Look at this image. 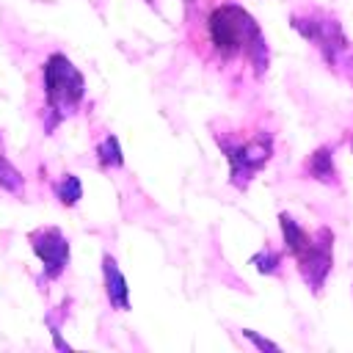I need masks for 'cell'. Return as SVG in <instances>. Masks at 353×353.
Returning a JSON list of instances; mask_svg holds the SVG:
<instances>
[{
    "label": "cell",
    "instance_id": "cell-1",
    "mask_svg": "<svg viewBox=\"0 0 353 353\" xmlns=\"http://www.w3.org/2000/svg\"><path fill=\"white\" fill-rule=\"evenodd\" d=\"M207 39L215 55L226 63L245 61L256 74L268 66V41L256 25V19L237 3H218L207 17Z\"/></svg>",
    "mask_w": 353,
    "mask_h": 353
},
{
    "label": "cell",
    "instance_id": "cell-2",
    "mask_svg": "<svg viewBox=\"0 0 353 353\" xmlns=\"http://www.w3.org/2000/svg\"><path fill=\"white\" fill-rule=\"evenodd\" d=\"M281 223V234L287 243V251L292 254V259L298 262V273L306 281V287L317 295L331 273V262H334V232L328 226L317 229L314 234H309L298 221H292V215L281 212L279 215Z\"/></svg>",
    "mask_w": 353,
    "mask_h": 353
},
{
    "label": "cell",
    "instance_id": "cell-3",
    "mask_svg": "<svg viewBox=\"0 0 353 353\" xmlns=\"http://www.w3.org/2000/svg\"><path fill=\"white\" fill-rule=\"evenodd\" d=\"M85 94V80L80 69L61 52L50 55L44 63V97H47V130L58 127L72 116Z\"/></svg>",
    "mask_w": 353,
    "mask_h": 353
},
{
    "label": "cell",
    "instance_id": "cell-4",
    "mask_svg": "<svg viewBox=\"0 0 353 353\" xmlns=\"http://www.w3.org/2000/svg\"><path fill=\"white\" fill-rule=\"evenodd\" d=\"M292 28L320 50V55L325 58L328 66L345 69L350 63V58H353L350 41H347V36L342 33V28H339V22L334 17H328L323 11L320 14L317 11L314 14H295L292 17Z\"/></svg>",
    "mask_w": 353,
    "mask_h": 353
},
{
    "label": "cell",
    "instance_id": "cell-5",
    "mask_svg": "<svg viewBox=\"0 0 353 353\" xmlns=\"http://www.w3.org/2000/svg\"><path fill=\"white\" fill-rule=\"evenodd\" d=\"M218 143L229 160V179L234 188L245 190L248 182L254 179V174H259L265 168V163L270 160L273 154V138L270 132H262L256 138H248V141H223L218 135Z\"/></svg>",
    "mask_w": 353,
    "mask_h": 353
},
{
    "label": "cell",
    "instance_id": "cell-6",
    "mask_svg": "<svg viewBox=\"0 0 353 353\" xmlns=\"http://www.w3.org/2000/svg\"><path fill=\"white\" fill-rule=\"evenodd\" d=\"M28 240H30L33 254L41 259L47 279H58L69 262V243H66L63 232L55 226H44V229L30 232Z\"/></svg>",
    "mask_w": 353,
    "mask_h": 353
},
{
    "label": "cell",
    "instance_id": "cell-7",
    "mask_svg": "<svg viewBox=\"0 0 353 353\" xmlns=\"http://www.w3.org/2000/svg\"><path fill=\"white\" fill-rule=\"evenodd\" d=\"M102 276H105V292H108L110 306L127 312L130 309V287H127V279L110 254L102 256Z\"/></svg>",
    "mask_w": 353,
    "mask_h": 353
},
{
    "label": "cell",
    "instance_id": "cell-8",
    "mask_svg": "<svg viewBox=\"0 0 353 353\" xmlns=\"http://www.w3.org/2000/svg\"><path fill=\"white\" fill-rule=\"evenodd\" d=\"M306 174L317 182H325V185H336V168H334V154H331V146H320L309 154L306 160Z\"/></svg>",
    "mask_w": 353,
    "mask_h": 353
},
{
    "label": "cell",
    "instance_id": "cell-9",
    "mask_svg": "<svg viewBox=\"0 0 353 353\" xmlns=\"http://www.w3.org/2000/svg\"><path fill=\"white\" fill-rule=\"evenodd\" d=\"M0 188L8 190V193H14V196H22V176H19V171L6 160L3 146H0Z\"/></svg>",
    "mask_w": 353,
    "mask_h": 353
},
{
    "label": "cell",
    "instance_id": "cell-10",
    "mask_svg": "<svg viewBox=\"0 0 353 353\" xmlns=\"http://www.w3.org/2000/svg\"><path fill=\"white\" fill-rule=\"evenodd\" d=\"M97 157H99V165H105V168H113V165H121V163H124L121 146H119L116 135H108V138L97 146Z\"/></svg>",
    "mask_w": 353,
    "mask_h": 353
},
{
    "label": "cell",
    "instance_id": "cell-11",
    "mask_svg": "<svg viewBox=\"0 0 353 353\" xmlns=\"http://www.w3.org/2000/svg\"><path fill=\"white\" fill-rule=\"evenodd\" d=\"M55 193H58V199H61L66 207H72V204L80 199V193H83L80 179H77V176H72V174H66V176L55 185Z\"/></svg>",
    "mask_w": 353,
    "mask_h": 353
},
{
    "label": "cell",
    "instance_id": "cell-12",
    "mask_svg": "<svg viewBox=\"0 0 353 353\" xmlns=\"http://www.w3.org/2000/svg\"><path fill=\"white\" fill-rule=\"evenodd\" d=\"M243 334H245V336H248V339H251L256 347H262V350H268V353H279V350H281L276 342H268L265 336H259V334H256V331H251V328H245Z\"/></svg>",
    "mask_w": 353,
    "mask_h": 353
},
{
    "label": "cell",
    "instance_id": "cell-13",
    "mask_svg": "<svg viewBox=\"0 0 353 353\" xmlns=\"http://www.w3.org/2000/svg\"><path fill=\"white\" fill-rule=\"evenodd\" d=\"M146 3H154V0H146Z\"/></svg>",
    "mask_w": 353,
    "mask_h": 353
}]
</instances>
